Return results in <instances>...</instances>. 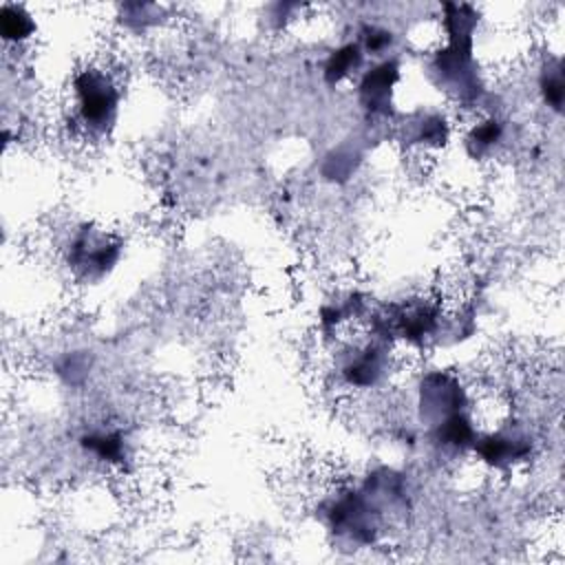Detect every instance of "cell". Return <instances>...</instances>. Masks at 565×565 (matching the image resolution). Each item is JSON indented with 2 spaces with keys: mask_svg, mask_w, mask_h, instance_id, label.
Returning <instances> with one entry per match:
<instances>
[{
  "mask_svg": "<svg viewBox=\"0 0 565 565\" xmlns=\"http://www.w3.org/2000/svg\"><path fill=\"white\" fill-rule=\"evenodd\" d=\"M71 102L66 124L75 135L99 141L113 132L119 121L124 90L113 71L102 64H86L71 77Z\"/></svg>",
  "mask_w": 565,
  "mask_h": 565,
  "instance_id": "1",
  "label": "cell"
},
{
  "mask_svg": "<svg viewBox=\"0 0 565 565\" xmlns=\"http://www.w3.org/2000/svg\"><path fill=\"white\" fill-rule=\"evenodd\" d=\"M322 523L338 539L347 541L351 547H364L375 541L380 530L382 512L360 488H344L331 492L318 508Z\"/></svg>",
  "mask_w": 565,
  "mask_h": 565,
  "instance_id": "2",
  "label": "cell"
},
{
  "mask_svg": "<svg viewBox=\"0 0 565 565\" xmlns=\"http://www.w3.org/2000/svg\"><path fill=\"white\" fill-rule=\"evenodd\" d=\"M124 241L102 227L82 223L64 243V265L79 282L104 280L121 258Z\"/></svg>",
  "mask_w": 565,
  "mask_h": 565,
  "instance_id": "3",
  "label": "cell"
},
{
  "mask_svg": "<svg viewBox=\"0 0 565 565\" xmlns=\"http://www.w3.org/2000/svg\"><path fill=\"white\" fill-rule=\"evenodd\" d=\"M333 373L353 391H373L391 373V344L369 331L364 340H347L333 355Z\"/></svg>",
  "mask_w": 565,
  "mask_h": 565,
  "instance_id": "4",
  "label": "cell"
},
{
  "mask_svg": "<svg viewBox=\"0 0 565 565\" xmlns=\"http://www.w3.org/2000/svg\"><path fill=\"white\" fill-rule=\"evenodd\" d=\"M468 391L455 373L435 369L422 375L417 384V408L426 428L452 413L468 411Z\"/></svg>",
  "mask_w": 565,
  "mask_h": 565,
  "instance_id": "5",
  "label": "cell"
},
{
  "mask_svg": "<svg viewBox=\"0 0 565 565\" xmlns=\"http://www.w3.org/2000/svg\"><path fill=\"white\" fill-rule=\"evenodd\" d=\"M532 437L521 424H501L490 433H479L472 455L497 470L514 468L532 457Z\"/></svg>",
  "mask_w": 565,
  "mask_h": 565,
  "instance_id": "6",
  "label": "cell"
},
{
  "mask_svg": "<svg viewBox=\"0 0 565 565\" xmlns=\"http://www.w3.org/2000/svg\"><path fill=\"white\" fill-rule=\"evenodd\" d=\"M399 82V62L391 55L377 60L369 68H362L355 84L358 104L371 117H388L393 106V93Z\"/></svg>",
  "mask_w": 565,
  "mask_h": 565,
  "instance_id": "7",
  "label": "cell"
},
{
  "mask_svg": "<svg viewBox=\"0 0 565 565\" xmlns=\"http://www.w3.org/2000/svg\"><path fill=\"white\" fill-rule=\"evenodd\" d=\"M508 139V124L499 115H486L475 121L466 137L463 148L470 159H492Z\"/></svg>",
  "mask_w": 565,
  "mask_h": 565,
  "instance_id": "8",
  "label": "cell"
},
{
  "mask_svg": "<svg viewBox=\"0 0 565 565\" xmlns=\"http://www.w3.org/2000/svg\"><path fill=\"white\" fill-rule=\"evenodd\" d=\"M79 446L95 461L121 466L128 459V441L126 435L117 428H90L79 437Z\"/></svg>",
  "mask_w": 565,
  "mask_h": 565,
  "instance_id": "9",
  "label": "cell"
},
{
  "mask_svg": "<svg viewBox=\"0 0 565 565\" xmlns=\"http://www.w3.org/2000/svg\"><path fill=\"white\" fill-rule=\"evenodd\" d=\"M366 55L358 40H349L338 44L335 49L329 51V55L322 62V79L329 86H338L351 77H358L364 68Z\"/></svg>",
  "mask_w": 565,
  "mask_h": 565,
  "instance_id": "10",
  "label": "cell"
},
{
  "mask_svg": "<svg viewBox=\"0 0 565 565\" xmlns=\"http://www.w3.org/2000/svg\"><path fill=\"white\" fill-rule=\"evenodd\" d=\"M450 137V126L444 113L424 110L406 119L404 139L417 148H444Z\"/></svg>",
  "mask_w": 565,
  "mask_h": 565,
  "instance_id": "11",
  "label": "cell"
},
{
  "mask_svg": "<svg viewBox=\"0 0 565 565\" xmlns=\"http://www.w3.org/2000/svg\"><path fill=\"white\" fill-rule=\"evenodd\" d=\"M536 90L545 108L561 115L563 97H565V82H563V62L558 55L543 60L536 77Z\"/></svg>",
  "mask_w": 565,
  "mask_h": 565,
  "instance_id": "12",
  "label": "cell"
},
{
  "mask_svg": "<svg viewBox=\"0 0 565 565\" xmlns=\"http://www.w3.org/2000/svg\"><path fill=\"white\" fill-rule=\"evenodd\" d=\"M0 33L7 44H24L35 33V20L22 4L4 2L0 9Z\"/></svg>",
  "mask_w": 565,
  "mask_h": 565,
  "instance_id": "13",
  "label": "cell"
}]
</instances>
